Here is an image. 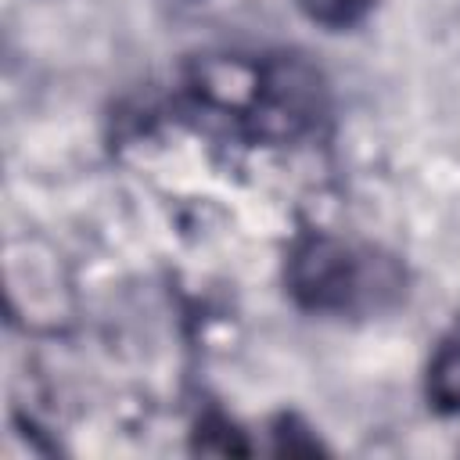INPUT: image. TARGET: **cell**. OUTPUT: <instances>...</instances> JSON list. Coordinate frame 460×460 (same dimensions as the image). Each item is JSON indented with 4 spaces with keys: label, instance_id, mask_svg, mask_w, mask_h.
<instances>
[{
    "label": "cell",
    "instance_id": "3957f363",
    "mask_svg": "<svg viewBox=\"0 0 460 460\" xmlns=\"http://www.w3.org/2000/svg\"><path fill=\"white\" fill-rule=\"evenodd\" d=\"M424 392H428V402L435 413L460 417V313L449 323V331L438 338V345L428 359Z\"/></svg>",
    "mask_w": 460,
    "mask_h": 460
},
{
    "label": "cell",
    "instance_id": "7a4b0ae2",
    "mask_svg": "<svg viewBox=\"0 0 460 460\" xmlns=\"http://www.w3.org/2000/svg\"><path fill=\"white\" fill-rule=\"evenodd\" d=\"M284 277L291 298L323 316H370L406 291V273L392 255L334 234L302 237L288 255Z\"/></svg>",
    "mask_w": 460,
    "mask_h": 460
},
{
    "label": "cell",
    "instance_id": "277c9868",
    "mask_svg": "<svg viewBox=\"0 0 460 460\" xmlns=\"http://www.w3.org/2000/svg\"><path fill=\"white\" fill-rule=\"evenodd\" d=\"M295 4H298V11H302L309 22L331 29V32L356 29V25L377 7V0H295Z\"/></svg>",
    "mask_w": 460,
    "mask_h": 460
},
{
    "label": "cell",
    "instance_id": "6da1fadb",
    "mask_svg": "<svg viewBox=\"0 0 460 460\" xmlns=\"http://www.w3.org/2000/svg\"><path fill=\"white\" fill-rule=\"evenodd\" d=\"M187 93L255 144H295L327 119L323 75L298 54H205Z\"/></svg>",
    "mask_w": 460,
    "mask_h": 460
}]
</instances>
